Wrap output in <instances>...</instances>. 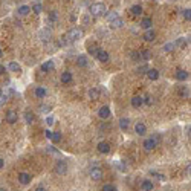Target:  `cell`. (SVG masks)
<instances>
[{
  "label": "cell",
  "mask_w": 191,
  "mask_h": 191,
  "mask_svg": "<svg viewBox=\"0 0 191 191\" xmlns=\"http://www.w3.org/2000/svg\"><path fill=\"white\" fill-rule=\"evenodd\" d=\"M151 25H153L151 18H144V20L141 21V26L144 28V29H151Z\"/></svg>",
  "instance_id": "21"
},
{
  "label": "cell",
  "mask_w": 191,
  "mask_h": 191,
  "mask_svg": "<svg viewBox=\"0 0 191 191\" xmlns=\"http://www.w3.org/2000/svg\"><path fill=\"white\" fill-rule=\"evenodd\" d=\"M165 191H174V189H171V188H167Z\"/></svg>",
  "instance_id": "51"
},
{
  "label": "cell",
  "mask_w": 191,
  "mask_h": 191,
  "mask_svg": "<svg viewBox=\"0 0 191 191\" xmlns=\"http://www.w3.org/2000/svg\"><path fill=\"white\" fill-rule=\"evenodd\" d=\"M89 20H90V18H89L87 15H86V17H83V23H84V25H87V23H89Z\"/></svg>",
  "instance_id": "47"
},
{
  "label": "cell",
  "mask_w": 191,
  "mask_h": 191,
  "mask_svg": "<svg viewBox=\"0 0 191 191\" xmlns=\"http://www.w3.org/2000/svg\"><path fill=\"white\" fill-rule=\"evenodd\" d=\"M158 145V142L153 139V136L151 138H148V139H145V142H144V148L147 150V151H150V150H153L154 147Z\"/></svg>",
  "instance_id": "6"
},
{
  "label": "cell",
  "mask_w": 191,
  "mask_h": 191,
  "mask_svg": "<svg viewBox=\"0 0 191 191\" xmlns=\"http://www.w3.org/2000/svg\"><path fill=\"white\" fill-rule=\"evenodd\" d=\"M0 191H5V189H3V188H0Z\"/></svg>",
  "instance_id": "53"
},
{
  "label": "cell",
  "mask_w": 191,
  "mask_h": 191,
  "mask_svg": "<svg viewBox=\"0 0 191 191\" xmlns=\"http://www.w3.org/2000/svg\"><path fill=\"white\" fill-rule=\"evenodd\" d=\"M40 112H43V113L49 112V106H41V107H40Z\"/></svg>",
  "instance_id": "44"
},
{
  "label": "cell",
  "mask_w": 191,
  "mask_h": 191,
  "mask_svg": "<svg viewBox=\"0 0 191 191\" xmlns=\"http://www.w3.org/2000/svg\"><path fill=\"white\" fill-rule=\"evenodd\" d=\"M142 101H144V103H145L147 106H151V104H153V98L150 97V95H147L145 98H142Z\"/></svg>",
  "instance_id": "35"
},
{
  "label": "cell",
  "mask_w": 191,
  "mask_h": 191,
  "mask_svg": "<svg viewBox=\"0 0 191 191\" xmlns=\"http://www.w3.org/2000/svg\"><path fill=\"white\" fill-rule=\"evenodd\" d=\"M183 17H185L186 20H189V18H191V9H185V11H183Z\"/></svg>",
  "instance_id": "42"
},
{
  "label": "cell",
  "mask_w": 191,
  "mask_h": 191,
  "mask_svg": "<svg viewBox=\"0 0 191 191\" xmlns=\"http://www.w3.org/2000/svg\"><path fill=\"white\" fill-rule=\"evenodd\" d=\"M132 14H133V15H141V14H142V8H141L139 5L132 6Z\"/></svg>",
  "instance_id": "30"
},
{
  "label": "cell",
  "mask_w": 191,
  "mask_h": 191,
  "mask_svg": "<svg viewBox=\"0 0 191 191\" xmlns=\"http://www.w3.org/2000/svg\"><path fill=\"white\" fill-rule=\"evenodd\" d=\"M66 37H67L70 41H77V40H80V38L83 37V31L78 29V28H74V29H70V31L67 32Z\"/></svg>",
  "instance_id": "2"
},
{
  "label": "cell",
  "mask_w": 191,
  "mask_h": 191,
  "mask_svg": "<svg viewBox=\"0 0 191 191\" xmlns=\"http://www.w3.org/2000/svg\"><path fill=\"white\" fill-rule=\"evenodd\" d=\"M116 17H119L116 12H112V14H109V20H113V18H116Z\"/></svg>",
  "instance_id": "46"
},
{
  "label": "cell",
  "mask_w": 191,
  "mask_h": 191,
  "mask_svg": "<svg viewBox=\"0 0 191 191\" xmlns=\"http://www.w3.org/2000/svg\"><path fill=\"white\" fill-rule=\"evenodd\" d=\"M123 25H124V20H123V18H119V17L110 20V26H112V28H121Z\"/></svg>",
  "instance_id": "14"
},
{
  "label": "cell",
  "mask_w": 191,
  "mask_h": 191,
  "mask_svg": "<svg viewBox=\"0 0 191 191\" xmlns=\"http://www.w3.org/2000/svg\"><path fill=\"white\" fill-rule=\"evenodd\" d=\"M147 70H148V69H147V66H141V67L138 69V72H147Z\"/></svg>",
  "instance_id": "45"
},
{
  "label": "cell",
  "mask_w": 191,
  "mask_h": 191,
  "mask_svg": "<svg viewBox=\"0 0 191 191\" xmlns=\"http://www.w3.org/2000/svg\"><path fill=\"white\" fill-rule=\"evenodd\" d=\"M38 37H40V40H41V41H49V40H51V37H52V31H51L49 28H43V29H40Z\"/></svg>",
  "instance_id": "3"
},
{
  "label": "cell",
  "mask_w": 191,
  "mask_h": 191,
  "mask_svg": "<svg viewBox=\"0 0 191 191\" xmlns=\"http://www.w3.org/2000/svg\"><path fill=\"white\" fill-rule=\"evenodd\" d=\"M147 77L150 78V80H158L159 78V72L156 69H148L147 70Z\"/></svg>",
  "instance_id": "18"
},
{
  "label": "cell",
  "mask_w": 191,
  "mask_h": 191,
  "mask_svg": "<svg viewBox=\"0 0 191 191\" xmlns=\"http://www.w3.org/2000/svg\"><path fill=\"white\" fill-rule=\"evenodd\" d=\"M35 97H37V98H44V97H46V89L37 87V89H35Z\"/></svg>",
  "instance_id": "25"
},
{
  "label": "cell",
  "mask_w": 191,
  "mask_h": 191,
  "mask_svg": "<svg viewBox=\"0 0 191 191\" xmlns=\"http://www.w3.org/2000/svg\"><path fill=\"white\" fill-rule=\"evenodd\" d=\"M129 126H130V121H129L127 118H123L121 121H119V127H121V130H127Z\"/></svg>",
  "instance_id": "24"
},
{
  "label": "cell",
  "mask_w": 191,
  "mask_h": 191,
  "mask_svg": "<svg viewBox=\"0 0 191 191\" xmlns=\"http://www.w3.org/2000/svg\"><path fill=\"white\" fill-rule=\"evenodd\" d=\"M54 121H55V119H54V116H47V119H46V124H47V126H54Z\"/></svg>",
  "instance_id": "40"
},
{
  "label": "cell",
  "mask_w": 191,
  "mask_h": 191,
  "mask_svg": "<svg viewBox=\"0 0 191 191\" xmlns=\"http://www.w3.org/2000/svg\"><path fill=\"white\" fill-rule=\"evenodd\" d=\"M3 55V52H2V49H0V57H2Z\"/></svg>",
  "instance_id": "52"
},
{
  "label": "cell",
  "mask_w": 191,
  "mask_h": 191,
  "mask_svg": "<svg viewBox=\"0 0 191 191\" xmlns=\"http://www.w3.org/2000/svg\"><path fill=\"white\" fill-rule=\"evenodd\" d=\"M186 78H188V72H186V70H177V72H176V80L185 81Z\"/></svg>",
  "instance_id": "15"
},
{
  "label": "cell",
  "mask_w": 191,
  "mask_h": 191,
  "mask_svg": "<svg viewBox=\"0 0 191 191\" xmlns=\"http://www.w3.org/2000/svg\"><path fill=\"white\" fill-rule=\"evenodd\" d=\"M180 97H182V98H189V89H188L186 86L180 87Z\"/></svg>",
  "instance_id": "28"
},
{
  "label": "cell",
  "mask_w": 191,
  "mask_h": 191,
  "mask_svg": "<svg viewBox=\"0 0 191 191\" xmlns=\"http://www.w3.org/2000/svg\"><path fill=\"white\" fill-rule=\"evenodd\" d=\"M98 115H100V118H103V119H106V118H109V116H110V109H109L107 106H103V107L100 109V112H98Z\"/></svg>",
  "instance_id": "13"
},
{
  "label": "cell",
  "mask_w": 191,
  "mask_h": 191,
  "mask_svg": "<svg viewBox=\"0 0 191 191\" xmlns=\"http://www.w3.org/2000/svg\"><path fill=\"white\" fill-rule=\"evenodd\" d=\"M150 174H151L153 177H156L158 180H165V176H164V174H159V173H156V171H150Z\"/></svg>",
  "instance_id": "32"
},
{
  "label": "cell",
  "mask_w": 191,
  "mask_h": 191,
  "mask_svg": "<svg viewBox=\"0 0 191 191\" xmlns=\"http://www.w3.org/2000/svg\"><path fill=\"white\" fill-rule=\"evenodd\" d=\"M87 95H89V98H92V100H98L100 98V90L98 89H90L87 92Z\"/></svg>",
  "instance_id": "20"
},
{
  "label": "cell",
  "mask_w": 191,
  "mask_h": 191,
  "mask_svg": "<svg viewBox=\"0 0 191 191\" xmlns=\"http://www.w3.org/2000/svg\"><path fill=\"white\" fill-rule=\"evenodd\" d=\"M135 130H136V133H138L139 136H142V135H145L147 127H145V124H144V123H138V124H136V127H135Z\"/></svg>",
  "instance_id": "10"
},
{
  "label": "cell",
  "mask_w": 191,
  "mask_h": 191,
  "mask_svg": "<svg viewBox=\"0 0 191 191\" xmlns=\"http://www.w3.org/2000/svg\"><path fill=\"white\" fill-rule=\"evenodd\" d=\"M6 101H8V97H6V95H0V106H3Z\"/></svg>",
  "instance_id": "41"
},
{
  "label": "cell",
  "mask_w": 191,
  "mask_h": 191,
  "mask_svg": "<svg viewBox=\"0 0 191 191\" xmlns=\"http://www.w3.org/2000/svg\"><path fill=\"white\" fill-rule=\"evenodd\" d=\"M106 12H107V8H106L104 3H93V5H90V14L92 15L100 17V15H104Z\"/></svg>",
  "instance_id": "1"
},
{
  "label": "cell",
  "mask_w": 191,
  "mask_h": 191,
  "mask_svg": "<svg viewBox=\"0 0 191 191\" xmlns=\"http://www.w3.org/2000/svg\"><path fill=\"white\" fill-rule=\"evenodd\" d=\"M51 139H52L54 142H60V141H61V133H58V132L52 133V135H51Z\"/></svg>",
  "instance_id": "31"
},
{
  "label": "cell",
  "mask_w": 191,
  "mask_h": 191,
  "mask_svg": "<svg viewBox=\"0 0 191 191\" xmlns=\"http://www.w3.org/2000/svg\"><path fill=\"white\" fill-rule=\"evenodd\" d=\"M144 38H145L147 41H153V40L156 38V32H154V31H150V29H148V31L145 32V35H144Z\"/></svg>",
  "instance_id": "23"
},
{
  "label": "cell",
  "mask_w": 191,
  "mask_h": 191,
  "mask_svg": "<svg viewBox=\"0 0 191 191\" xmlns=\"http://www.w3.org/2000/svg\"><path fill=\"white\" fill-rule=\"evenodd\" d=\"M69 41H70V40H69L66 35H63V37H61V40H60V44H61V46H64V44H69Z\"/></svg>",
  "instance_id": "39"
},
{
  "label": "cell",
  "mask_w": 191,
  "mask_h": 191,
  "mask_svg": "<svg viewBox=\"0 0 191 191\" xmlns=\"http://www.w3.org/2000/svg\"><path fill=\"white\" fill-rule=\"evenodd\" d=\"M52 69H54V61L52 60H49V61H46V63L41 64V70H43V72H47V70H52Z\"/></svg>",
  "instance_id": "17"
},
{
  "label": "cell",
  "mask_w": 191,
  "mask_h": 191,
  "mask_svg": "<svg viewBox=\"0 0 191 191\" xmlns=\"http://www.w3.org/2000/svg\"><path fill=\"white\" fill-rule=\"evenodd\" d=\"M173 47H176L174 43H168V44L164 46V51H165V52H170V51H173Z\"/></svg>",
  "instance_id": "33"
},
{
  "label": "cell",
  "mask_w": 191,
  "mask_h": 191,
  "mask_svg": "<svg viewBox=\"0 0 191 191\" xmlns=\"http://www.w3.org/2000/svg\"><path fill=\"white\" fill-rule=\"evenodd\" d=\"M18 180H20V183H23V185H28V183L31 182V176H29L28 173H20V174H18Z\"/></svg>",
  "instance_id": "11"
},
{
  "label": "cell",
  "mask_w": 191,
  "mask_h": 191,
  "mask_svg": "<svg viewBox=\"0 0 191 191\" xmlns=\"http://www.w3.org/2000/svg\"><path fill=\"white\" fill-rule=\"evenodd\" d=\"M9 69L12 70V72H21V67H20L15 61H11V63H9Z\"/></svg>",
  "instance_id": "27"
},
{
  "label": "cell",
  "mask_w": 191,
  "mask_h": 191,
  "mask_svg": "<svg viewBox=\"0 0 191 191\" xmlns=\"http://www.w3.org/2000/svg\"><path fill=\"white\" fill-rule=\"evenodd\" d=\"M0 168H3V159L0 158Z\"/></svg>",
  "instance_id": "50"
},
{
  "label": "cell",
  "mask_w": 191,
  "mask_h": 191,
  "mask_svg": "<svg viewBox=\"0 0 191 191\" xmlns=\"http://www.w3.org/2000/svg\"><path fill=\"white\" fill-rule=\"evenodd\" d=\"M142 104H144V101H142V97H139V95H136V97L132 98V106H133L135 109H139Z\"/></svg>",
  "instance_id": "9"
},
{
  "label": "cell",
  "mask_w": 191,
  "mask_h": 191,
  "mask_svg": "<svg viewBox=\"0 0 191 191\" xmlns=\"http://www.w3.org/2000/svg\"><path fill=\"white\" fill-rule=\"evenodd\" d=\"M5 118H6V121H8L9 124H14V123H17V118H18V116H17V113H15L14 110H8Z\"/></svg>",
  "instance_id": "7"
},
{
  "label": "cell",
  "mask_w": 191,
  "mask_h": 191,
  "mask_svg": "<svg viewBox=\"0 0 191 191\" xmlns=\"http://www.w3.org/2000/svg\"><path fill=\"white\" fill-rule=\"evenodd\" d=\"M55 171L58 173V174H66L67 173V164L64 162V161H58L57 164H55Z\"/></svg>",
  "instance_id": "4"
},
{
  "label": "cell",
  "mask_w": 191,
  "mask_h": 191,
  "mask_svg": "<svg viewBox=\"0 0 191 191\" xmlns=\"http://www.w3.org/2000/svg\"><path fill=\"white\" fill-rule=\"evenodd\" d=\"M103 191H116V188H115L113 185H109V183H107V185L103 186Z\"/></svg>",
  "instance_id": "38"
},
{
  "label": "cell",
  "mask_w": 191,
  "mask_h": 191,
  "mask_svg": "<svg viewBox=\"0 0 191 191\" xmlns=\"http://www.w3.org/2000/svg\"><path fill=\"white\" fill-rule=\"evenodd\" d=\"M90 177H92L93 180L103 179V170L98 168V167H93V168H90Z\"/></svg>",
  "instance_id": "5"
},
{
  "label": "cell",
  "mask_w": 191,
  "mask_h": 191,
  "mask_svg": "<svg viewBox=\"0 0 191 191\" xmlns=\"http://www.w3.org/2000/svg\"><path fill=\"white\" fill-rule=\"evenodd\" d=\"M89 52H90V55L97 57V54H98V47H95V46H90V47H89Z\"/></svg>",
  "instance_id": "36"
},
{
  "label": "cell",
  "mask_w": 191,
  "mask_h": 191,
  "mask_svg": "<svg viewBox=\"0 0 191 191\" xmlns=\"http://www.w3.org/2000/svg\"><path fill=\"white\" fill-rule=\"evenodd\" d=\"M0 95H2V90H0Z\"/></svg>",
  "instance_id": "54"
},
{
  "label": "cell",
  "mask_w": 191,
  "mask_h": 191,
  "mask_svg": "<svg viewBox=\"0 0 191 191\" xmlns=\"http://www.w3.org/2000/svg\"><path fill=\"white\" fill-rule=\"evenodd\" d=\"M49 20H51V21H55V20H57V12H55V11H52V12L49 14Z\"/></svg>",
  "instance_id": "43"
},
{
  "label": "cell",
  "mask_w": 191,
  "mask_h": 191,
  "mask_svg": "<svg viewBox=\"0 0 191 191\" xmlns=\"http://www.w3.org/2000/svg\"><path fill=\"white\" fill-rule=\"evenodd\" d=\"M98 150H100V153L107 154V153H110V145L107 144V142H100V144H98Z\"/></svg>",
  "instance_id": "12"
},
{
  "label": "cell",
  "mask_w": 191,
  "mask_h": 191,
  "mask_svg": "<svg viewBox=\"0 0 191 191\" xmlns=\"http://www.w3.org/2000/svg\"><path fill=\"white\" fill-rule=\"evenodd\" d=\"M25 121H26L28 124H32V123H34V113H32V112H26V113H25Z\"/></svg>",
  "instance_id": "29"
},
{
  "label": "cell",
  "mask_w": 191,
  "mask_h": 191,
  "mask_svg": "<svg viewBox=\"0 0 191 191\" xmlns=\"http://www.w3.org/2000/svg\"><path fill=\"white\" fill-rule=\"evenodd\" d=\"M70 81H72V74L67 72V70H66V72H63V74H61V83L67 84V83H70Z\"/></svg>",
  "instance_id": "16"
},
{
  "label": "cell",
  "mask_w": 191,
  "mask_h": 191,
  "mask_svg": "<svg viewBox=\"0 0 191 191\" xmlns=\"http://www.w3.org/2000/svg\"><path fill=\"white\" fill-rule=\"evenodd\" d=\"M77 64H78L80 67L87 66V57H86V55H80V57L77 58Z\"/></svg>",
  "instance_id": "22"
},
{
  "label": "cell",
  "mask_w": 191,
  "mask_h": 191,
  "mask_svg": "<svg viewBox=\"0 0 191 191\" xmlns=\"http://www.w3.org/2000/svg\"><path fill=\"white\" fill-rule=\"evenodd\" d=\"M35 191H46V188H43V186H38Z\"/></svg>",
  "instance_id": "49"
},
{
  "label": "cell",
  "mask_w": 191,
  "mask_h": 191,
  "mask_svg": "<svg viewBox=\"0 0 191 191\" xmlns=\"http://www.w3.org/2000/svg\"><path fill=\"white\" fill-rule=\"evenodd\" d=\"M3 74H5V67L0 66V75H3Z\"/></svg>",
  "instance_id": "48"
},
{
  "label": "cell",
  "mask_w": 191,
  "mask_h": 191,
  "mask_svg": "<svg viewBox=\"0 0 191 191\" xmlns=\"http://www.w3.org/2000/svg\"><path fill=\"white\" fill-rule=\"evenodd\" d=\"M17 12H18L20 15H26V14H29V12H31V8H29V6H20Z\"/></svg>",
  "instance_id": "26"
},
{
  "label": "cell",
  "mask_w": 191,
  "mask_h": 191,
  "mask_svg": "<svg viewBox=\"0 0 191 191\" xmlns=\"http://www.w3.org/2000/svg\"><path fill=\"white\" fill-rule=\"evenodd\" d=\"M32 11H34L35 14H40V12L43 11V6H41L40 3H37V5H34V8H32Z\"/></svg>",
  "instance_id": "34"
},
{
  "label": "cell",
  "mask_w": 191,
  "mask_h": 191,
  "mask_svg": "<svg viewBox=\"0 0 191 191\" xmlns=\"http://www.w3.org/2000/svg\"><path fill=\"white\" fill-rule=\"evenodd\" d=\"M141 58L148 60V58H150V51H147V49H145V51H142V52H141Z\"/></svg>",
  "instance_id": "37"
},
{
  "label": "cell",
  "mask_w": 191,
  "mask_h": 191,
  "mask_svg": "<svg viewBox=\"0 0 191 191\" xmlns=\"http://www.w3.org/2000/svg\"><path fill=\"white\" fill-rule=\"evenodd\" d=\"M153 188H154V183L151 180H144L142 182V189L144 191H151Z\"/></svg>",
  "instance_id": "19"
},
{
  "label": "cell",
  "mask_w": 191,
  "mask_h": 191,
  "mask_svg": "<svg viewBox=\"0 0 191 191\" xmlns=\"http://www.w3.org/2000/svg\"><path fill=\"white\" fill-rule=\"evenodd\" d=\"M97 58L101 61V63H107L109 61V54L103 49H98V54H97Z\"/></svg>",
  "instance_id": "8"
}]
</instances>
